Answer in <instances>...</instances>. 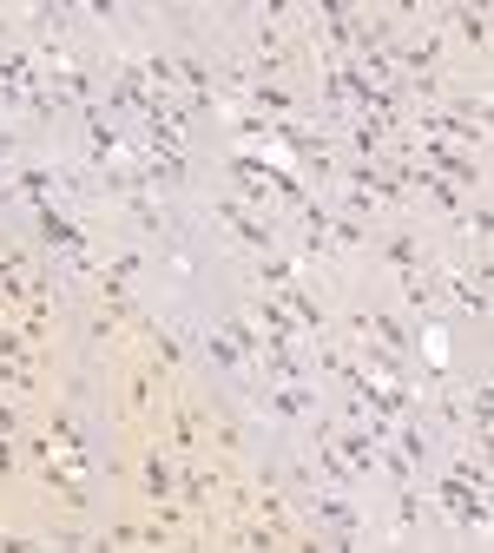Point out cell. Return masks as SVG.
<instances>
[{
  "label": "cell",
  "mask_w": 494,
  "mask_h": 553,
  "mask_svg": "<svg viewBox=\"0 0 494 553\" xmlns=\"http://www.w3.org/2000/svg\"><path fill=\"white\" fill-rule=\"evenodd\" d=\"M448 20H455V33H462V47H488V14H481V7H455V14H448Z\"/></svg>",
  "instance_id": "obj_1"
}]
</instances>
